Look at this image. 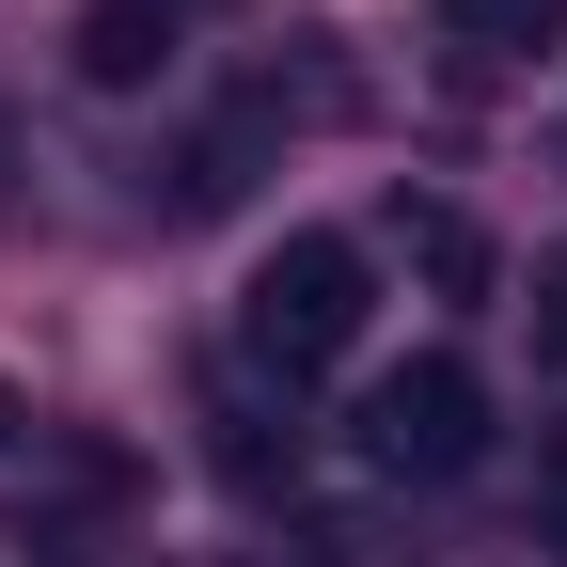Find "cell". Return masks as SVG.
<instances>
[{
	"label": "cell",
	"mask_w": 567,
	"mask_h": 567,
	"mask_svg": "<svg viewBox=\"0 0 567 567\" xmlns=\"http://www.w3.org/2000/svg\"><path fill=\"white\" fill-rule=\"evenodd\" d=\"M237 347L268 379H331L347 347H363V237H284L237 284Z\"/></svg>",
	"instance_id": "cell-1"
},
{
	"label": "cell",
	"mask_w": 567,
	"mask_h": 567,
	"mask_svg": "<svg viewBox=\"0 0 567 567\" xmlns=\"http://www.w3.org/2000/svg\"><path fill=\"white\" fill-rule=\"evenodd\" d=\"M363 457H379L394 488H442V473H473V457H488V379L457 363V347L394 363V379L363 394Z\"/></svg>",
	"instance_id": "cell-2"
},
{
	"label": "cell",
	"mask_w": 567,
	"mask_h": 567,
	"mask_svg": "<svg viewBox=\"0 0 567 567\" xmlns=\"http://www.w3.org/2000/svg\"><path fill=\"white\" fill-rule=\"evenodd\" d=\"M174 32H189V0H95V17H80V80L95 95H142L174 63Z\"/></svg>",
	"instance_id": "cell-3"
},
{
	"label": "cell",
	"mask_w": 567,
	"mask_h": 567,
	"mask_svg": "<svg viewBox=\"0 0 567 567\" xmlns=\"http://www.w3.org/2000/svg\"><path fill=\"white\" fill-rule=\"evenodd\" d=\"M442 32L505 63V48H551V32H567V0H442Z\"/></svg>",
	"instance_id": "cell-4"
},
{
	"label": "cell",
	"mask_w": 567,
	"mask_h": 567,
	"mask_svg": "<svg viewBox=\"0 0 567 567\" xmlns=\"http://www.w3.org/2000/svg\"><path fill=\"white\" fill-rule=\"evenodd\" d=\"M394 237L425 252V284H457V300H473V284H488V237L457 221V205H394Z\"/></svg>",
	"instance_id": "cell-5"
},
{
	"label": "cell",
	"mask_w": 567,
	"mask_h": 567,
	"mask_svg": "<svg viewBox=\"0 0 567 567\" xmlns=\"http://www.w3.org/2000/svg\"><path fill=\"white\" fill-rule=\"evenodd\" d=\"M536 331H551V347H567V268H551V284H536Z\"/></svg>",
	"instance_id": "cell-6"
},
{
	"label": "cell",
	"mask_w": 567,
	"mask_h": 567,
	"mask_svg": "<svg viewBox=\"0 0 567 567\" xmlns=\"http://www.w3.org/2000/svg\"><path fill=\"white\" fill-rule=\"evenodd\" d=\"M551 551H567V442H551Z\"/></svg>",
	"instance_id": "cell-7"
},
{
	"label": "cell",
	"mask_w": 567,
	"mask_h": 567,
	"mask_svg": "<svg viewBox=\"0 0 567 567\" xmlns=\"http://www.w3.org/2000/svg\"><path fill=\"white\" fill-rule=\"evenodd\" d=\"M0 442H17V394H0Z\"/></svg>",
	"instance_id": "cell-8"
}]
</instances>
